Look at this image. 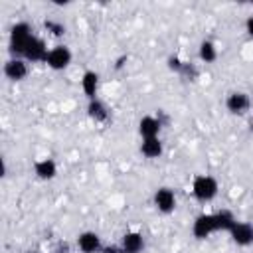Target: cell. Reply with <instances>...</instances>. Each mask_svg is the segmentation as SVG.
I'll return each instance as SVG.
<instances>
[{"instance_id": "11", "label": "cell", "mask_w": 253, "mask_h": 253, "mask_svg": "<svg viewBox=\"0 0 253 253\" xmlns=\"http://www.w3.org/2000/svg\"><path fill=\"white\" fill-rule=\"evenodd\" d=\"M160 128H162V123L158 117H152V115H146L138 121V134L140 138H154L160 134Z\"/></svg>"}, {"instance_id": "5", "label": "cell", "mask_w": 253, "mask_h": 253, "mask_svg": "<svg viewBox=\"0 0 253 253\" xmlns=\"http://www.w3.org/2000/svg\"><path fill=\"white\" fill-rule=\"evenodd\" d=\"M47 53H49V49L45 47V42H43L42 38L34 36V38L28 42V45H26L22 57H24L26 61H32V63H36V61H43V63H45Z\"/></svg>"}, {"instance_id": "14", "label": "cell", "mask_w": 253, "mask_h": 253, "mask_svg": "<svg viewBox=\"0 0 253 253\" xmlns=\"http://www.w3.org/2000/svg\"><path fill=\"white\" fill-rule=\"evenodd\" d=\"M81 89L85 93V97L91 101V99H97V89H99V73L93 71V69H87L83 75H81Z\"/></svg>"}, {"instance_id": "22", "label": "cell", "mask_w": 253, "mask_h": 253, "mask_svg": "<svg viewBox=\"0 0 253 253\" xmlns=\"http://www.w3.org/2000/svg\"><path fill=\"white\" fill-rule=\"evenodd\" d=\"M245 32L253 38V16H249V18L245 20Z\"/></svg>"}, {"instance_id": "7", "label": "cell", "mask_w": 253, "mask_h": 253, "mask_svg": "<svg viewBox=\"0 0 253 253\" xmlns=\"http://www.w3.org/2000/svg\"><path fill=\"white\" fill-rule=\"evenodd\" d=\"M28 71H30L28 69V61L24 57H10L4 63V75L10 81H22V79H26Z\"/></svg>"}, {"instance_id": "4", "label": "cell", "mask_w": 253, "mask_h": 253, "mask_svg": "<svg viewBox=\"0 0 253 253\" xmlns=\"http://www.w3.org/2000/svg\"><path fill=\"white\" fill-rule=\"evenodd\" d=\"M215 231H219L215 213H200L192 223V233L196 239H206Z\"/></svg>"}, {"instance_id": "19", "label": "cell", "mask_w": 253, "mask_h": 253, "mask_svg": "<svg viewBox=\"0 0 253 253\" xmlns=\"http://www.w3.org/2000/svg\"><path fill=\"white\" fill-rule=\"evenodd\" d=\"M45 30L47 32H51L53 36H63L65 34V26L61 24V22H55V20H45Z\"/></svg>"}, {"instance_id": "12", "label": "cell", "mask_w": 253, "mask_h": 253, "mask_svg": "<svg viewBox=\"0 0 253 253\" xmlns=\"http://www.w3.org/2000/svg\"><path fill=\"white\" fill-rule=\"evenodd\" d=\"M123 253H140L144 249V237L138 231H126L121 239Z\"/></svg>"}, {"instance_id": "10", "label": "cell", "mask_w": 253, "mask_h": 253, "mask_svg": "<svg viewBox=\"0 0 253 253\" xmlns=\"http://www.w3.org/2000/svg\"><path fill=\"white\" fill-rule=\"evenodd\" d=\"M77 247L81 253H99L101 247V237L95 231H83L77 235Z\"/></svg>"}, {"instance_id": "2", "label": "cell", "mask_w": 253, "mask_h": 253, "mask_svg": "<svg viewBox=\"0 0 253 253\" xmlns=\"http://www.w3.org/2000/svg\"><path fill=\"white\" fill-rule=\"evenodd\" d=\"M36 34L32 32V26L28 22H16L10 30V51L14 53V57H22L24 49L28 45V42L34 38Z\"/></svg>"}, {"instance_id": "15", "label": "cell", "mask_w": 253, "mask_h": 253, "mask_svg": "<svg viewBox=\"0 0 253 253\" xmlns=\"http://www.w3.org/2000/svg\"><path fill=\"white\" fill-rule=\"evenodd\" d=\"M140 152H142V156H146V158H160L162 152H164V146H162L160 136L142 138V142H140Z\"/></svg>"}, {"instance_id": "18", "label": "cell", "mask_w": 253, "mask_h": 253, "mask_svg": "<svg viewBox=\"0 0 253 253\" xmlns=\"http://www.w3.org/2000/svg\"><path fill=\"white\" fill-rule=\"evenodd\" d=\"M215 219H217V229L219 231H231V227L235 225V217H233V213L231 211H227V210H221V211H215Z\"/></svg>"}, {"instance_id": "21", "label": "cell", "mask_w": 253, "mask_h": 253, "mask_svg": "<svg viewBox=\"0 0 253 253\" xmlns=\"http://www.w3.org/2000/svg\"><path fill=\"white\" fill-rule=\"evenodd\" d=\"M101 253H123V249H121V245H107L101 249Z\"/></svg>"}, {"instance_id": "8", "label": "cell", "mask_w": 253, "mask_h": 253, "mask_svg": "<svg viewBox=\"0 0 253 253\" xmlns=\"http://www.w3.org/2000/svg\"><path fill=\"white\" fill-rule=\"evenodd\" d=\"M225 107H227V111H229L231 115H243V113L249 111L251 99H249V95L243 93V91H233V93L227 95Z\"/></svg>"}, {"instance_id": "6", "label": "cell", "mask_w": 253, "mask_h": 253, "mask_svg": "<svg viewBox=\"0 0 253 253\" xmlns=\"http://www.w3.org/2000/svg\"><path fill=\"white\" fill-rule=\"evenodd\" d=\"M154 206H156V210L160 213H172L176 210V194H174V190L166 188V186L158 188L154 192Z\"/></svg>"}, {"instance_id": "1", "label": "cell", "mask_w": 253, "mask_h": 253, "mask_svg": "<svg viewBox=\"0 0 253 253\" xmlns=\"http://www.w3.org/2000/svg\"><path fill=\"white\" fill-rule=\"evenodd\" d=\"M219 192V184L210 174H198L192 180V194L198 202H211Z\"/></svg>"}, {"instance_id": "9", "label": "cell", "mask_w": 253, "mask_h": 253, "mask_svg": "<svg viewBox=\"0 0 253 253\" xmlns=\"http://www.w3.org/2000/svg\"><path fill=\"white\" fill-rule=\"evenodd\" d=\"M229 235H231V239H233L235 245L247 247V245L253 243V225L247 223V221H235V225L231 227Z\"/></svg>"}, {"instance_id": "17", "label": "cell", "mask_w": 253, "mask_h": 253, "mask_svg": "<svg viewBox=\"0 0 253 253\" xmlns=\"http://www.w3.org/2000/svg\"><path fill=\"white\" fill-rule=\"evenodd\" d=\"M198 55H200V59H202L204 63L215 61V59H217V47H215V43L210 42V40H204V42L200 43V47H198Z\"/></svg>"}, {"instance_id": "16", "label": "cell", "mask_w": 253, "mask_h": 253, "mask_svg": "<svg viewBox=\"0 0 253 253\" xmlns=\"http://www.w3.org/2000/svg\"><path fill=\"white\" fill-rule=\"evenodd\" d=\"M87 115L95 121V123H105L109 119V109L103 101L99 99H91L89 105H87Z\"/></svg>"}, {"instance_id": "20", "label": "cell", "mask_w": 253, "mask_h": 253, "mask_svg": "<svg viewBox=\"0 0 253 253\" xmlns=\"http://www.w3.org/2000/svg\"><path fill=\"white\" fill-rule=\"evenodd\" d=\"M51 253H69V245H67V243H63V241H59V243L51 249Z\"/></svg>"}, {"instance_id": "3", "label": "cell", "mask_w": 253, "mask_h": 253, "mask_svg": "<svg viewBox=\"0 0 253 253\" xmlns=\"http://www.w3.org/2000/svg\"><path fill=\"white\" fill-rule=\"evenodd\" d=\"M71 59H73V53H71V49L67 47V45H53L51 49H49V53H47V57H45V65L49 67V69H53V71H61V69H65L69 63H71Z\"/></svg>"}, {"instance_id": "13", "label": "cell", "mask_w": 253, "mask_h": 253, "mask_svg": "<svg viewBox=\"0 0 253 253\" xmlns=\"http://www.w3.org/2000/svg\"><path fill=\"white\" fill-rule=\"evenodd\" d=\"M34 172L40 180H53L57 176V164L53 158H40L34 162Z\"/></svg>"}, {"instance_id": "23", "label": "cell", "mask_w": 253, "mask_h": 253, "mask_svg": "<svg viewBox=\"0 0 253 253\" xmlns=\"http://www.w3.org/2000/svg\"><path fill=\"white\" fill-rule=\"evenodd\" d=\"M26 253H38V251H26Z\"/></svg>"}]
</instances>
